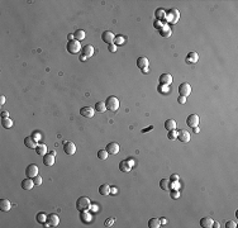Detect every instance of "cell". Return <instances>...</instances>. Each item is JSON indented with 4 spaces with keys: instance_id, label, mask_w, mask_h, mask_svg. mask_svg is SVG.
<instances>
[{
    "instance_id": "6da1fadb",
    "label": "cell",
    "mask_w": 238,
    "mask_h": 228,
    "mask_svg": "<svg viewBox=\"0 0 238 228\" xmlns=\"http://www.w3.org/2000/svg\"><path fill=\"white\" fill-rule=\"evenodd\" d=\"M91 208V201L89 198H86V196H81V198H79L77 201H76V209L77 211H89V209Z\"/></svg>"
},
{
    "instance_id": "7a4b0ae2",
    "label": "cell",
    "mask_w": 238,
    "mask_h": 228,
    "mask_svg": "<svg viewBox=\"0 0 238 228\" xmlns=\"http://www.w3.org/2000/svg\"><path fill=\"white\" fill-rule=\"evenodd\" d=\"M105 105H107V109H109L110 112H117V110L119 109V100L118 98L115 96H109L108 99L105 100Z\"/></svg>"
},
{
    "instance_id": "3957f363",
    "label": "cell",
    "mask_w": 238,
    "mask_h": 228,
    "mask_svg": "<svg viewBox=\"0 0 238 228\" xmlns=\"http://www.w3.org/2000/svg\"><path fill=\"white\" fill-rule=\"evenodd\" d=\"M67 51L72 55H76L81 51V43L76 41V39H72V41H69L67 43Z\"/></svg>"
},
{
    "instance_id": "277c9868",
    "label": "cell",
    "mask_w": 238,
    "mask_h": 228,
    "mask_svg": "<svg viewBox=\"0 0 238 228\" xmlns=\"http://www.w3.org/2000/svg\"><path fill=\"white\" fill-rule=\"evenodd\" d=\"M166 18H167V20L171 23V24H176V23H178V20H179V18H180L179 10L178 9H170L168 13L166 14Z\"/></svg>"
},
{
    "instance_id": "5b68a950",
    "label": "cell",
    "mask_w": 238,
    "mask_h": 228,
    "mask_svg": "<svg viewBox=\"0 0 238 228\" xmlns=\"http://www.w3.org/2000/svg\"><path fill=\"white\" fill-rule=\"evenodd\" d=\"M179 94L181 95V96H189L191 94V86H190V84H187V83H182L180 86H179Z\"/></svg>"
},
{
    "instance_id": "8992f818",
    "label": "cell",
    "mask_w": 238,
    "mask_h": 228,
    "mask_svg": "<svg viewBox=\"0 0 238 228\" xmlns=\"http://www.w3.org/2000/svg\"><path fill=\"white\" fill-rule=\"evenodd\" d=\"M114 34L110 32V30H105L104 33L101 34V39H103V42L104 43H107V45L109 46V45H112V43H114Z\"/></svg>"
},
{
    "instance_id": "52a82bcc",
    "label": "cell",
    "mask_w": 238,
    "mask_h": 228,
    "mask_svg": "<svg viewBox=\"0 0 238 228\" xmlns=\"http://www.w3.org/2000/svg\"><path fill=\"white\" fill-rule=\"evenodd\" d=\"M63 152L66 153V155H74V153L76 152V146H75V143L74 142H65V145H63Z\"/></svg>"
},
{
    "instance_id": "ba28073f",
    "label": "cell",
    "mask_w": 238,
    "mask_h": 228,
    "mask_svg": "<svg viewBox=\"0 0 238 228\" xmlns=\"http://www.w3.org/2000/svg\"><path fill=\"white\" fill-rule=\"evenodd\" d=\"M26 174H27V177H36L38 175V167H37V165H34V164H30V165H28V167H27V170H26Z\"/></svg>"
},
{
    "instance_id": "9c48e42d",
    "label": "cell",
    "mask_w": 238,
    "mask_h": 228,
    "mask_svg": "<svg viewBox=\"0 0 238 228\" xmlns=\"http://www.w3.org/2000/svg\"><path fill=\"white\" fill-rule=\"evenodd\" d=\"M58 223H60V218L57 214H50L47 217V223H46L47 227H56L58 226Z\"/></svg>"
},
{
    "instance_id": "30bf717a",
    "label": "cell",
    "mask_w": 238,
    "mask_h": 228,
    "mask_svg": "<svg viewBox=\"0 0 238 228\" xmlns=\"http://www.w3.org/2000/svg\"><path fill=\"white\" fill-rule=\"evenodd\" d=\"M105 150L108 151L109 155H117V153H119L120 147H119V145L117 142H110L109 145H107V148Z\"/></svg>"
},
{
    "instance_id": "8fae6325",
    "label": "cell",
    "mask_w": 238,
    "mask_h": 228,
    "mask_svg": "<svg viewBox=\"0 0 238 228\" xmlns=\"http://www.w3.org/2000/svg\"><path fill=\"white\" fill-rule=\"evenodd\" d=\"M186 124L189 126V127H198V124H199V115L198 114H190L187 117V119H186Z\"/></svg>"
},
{
    "instance_id": "7c38bea8",
    "label": "cell",
    "mask_w": 238,
    "mask_h": 228,
    "mask_svg": "<svg viewBox=\"0 0 238 228\" xmlns=\"http://www.w3.org/2000/svg\"><path fill=\"white\" fill-rule=\"evenodd\" d=\"M160 85H163V86H168L172 84V76L170 75V73H162L160 76Z\"/></svg>"
},
{
    "instance_id": "4fadbf2b",
    "label": "cell",
    "mask_w": 238,
    "mask_h": 228,
    "mask_svg": "<svg viewBox=\"0 0 238 228\" xmlns=\"http://www.w3.org/2000/svg\"><path fill=\"white\" fill-rule=\"evenodd\" d=\"M178 139H180L181 142H189L190 141V133H189L187 131H185V129H180V132H178Z\"/></svg>"
},
{
    "instance_id": "5bb4252c",
    "label": "cell",
    "mask_w": 238,
    "mask_h": 228,
    "mask_svg": "<svg viewBox=\"0 0 238 228\" xmlns=\"http://www.w3.org/2000/svg\"><path fill=\"white\" fill-rule=\"evenodd\" d=\"M132 166L133 165H131L129 160H123V161L119 162V170L122 172H129L132 170Z\"/></svg>"
},
{
    "instance_id": "9a60e30c",
    "label": "cell",
    "mask_w": 238,
    "mask_h": 228,
    "mask_svg": "<svg viewBox=\"0 0 238 228\" xmlns=\"http://www.w3.org/2000/svg\"><path fill=\"white\" fill-rule=\"evenodd\" d=\"M81 53H82V56H85L86 58H89V57H91V56L94 55V47L91 46V45L84 46V47L81 48Z\"/></svg>"
},
{
    "instance_id": "2e32d148",
    "label": "cell",
    "mask_w": 238,
    "mask_h": 228,
    "mask_svg": "<svg viewBox=\"0 0 238 228\" xmlns=\"http://www.w3.org/2000/svg\"><path fill=\"white\" fill-rule=\"evenodd\" d=\"M80 114L85 118H93L94 117V109L90 107H84L80 109Z\"/></svg>"
},
{
    "instance_id": "e0dca14e",
    "label": "cell",
    "mask_w": 238,
    "mask_h": 228,
    "mask_svg": "<svg viewBox=\"0 0 238 228\" xmlns=\"http://www.w3.org/2000/svg\"><path fill=\"white\" fill-rule=\"evenodd\" d=\"M198 60H199L198 53L196 52H190V53H187V56L185 58V62L189 64V65H190V64H196Z\"/></svg>"
},
{
    "instance_id": "ac0fdd59",
    "label": "cell",
    "mask_w": 238,
    "mask_h": 228,
    "mask_svg": "<svg viewBox=\"0 0 238 228\" xmlns=\"http://www.w3.org/2000/svg\"><path fill=\"white\" fill-rule=\"evenodd\" d=\"M24 145H26L28 148L36 150V147H37L38 142H37V141H36L33 137H26V138H24Z\"/></svg>"
},
{
    "instance_id": "d6986e66",
    "label": "cell",
    "mask_w": 238,
    "mask_h": 228,
    "mask_svg": "<svg viewBox=\"0 0 238 228\" xmlns=\"http://www.w3.org/2000/svg\"><path fill=\"white\" fill-rule=\"evenodd\" d=\"M33 186H34V181L32 180V177H26L22 181V188L24 190H30Z\"/></svg>"
},
{
    "instance_id": "ffe728a7",
    "label": "cell",
    "mask_w": 238,
    "mask_h": 228,
    "mask_svg": "<svg viewBox=\"0 0 238 228\" xmlns=\"http://www.w3.org/2000/svg\"><path fill=\"white\" fill-rule=\"evenodd\" d=\"M160 188L165 192H170L171 190V181L168 179H161L160 180Z\"/></svg>"
},
{
    "instance_id": "44dd1931",
    "label": "cell",
    "mask_w": 238,
    "mask_h": 228,
    "mask_svg": "<svg viewBox=\"0 0 238 228\" xmlns=\"http://www.w3.org/2000/svg\"><path fill=\"white\" fill-rule=\"evenodd\" d=\"M99 193H100L101 195H104V196L110 195V193H112L110 185H108V184H103V185H100V186H99Z\"/></svg>"
},
{
    "instance_id": "7402d4cb",
    "label": "cell",
    "mask_w": 238,
    "mask_h": 228,
    "mask_svg": "<svg viewBox=\"0 0 238 228\" xmlns=\"http://www.w3.org/2000/svg\"><path fill=\"white\" fill-rule=\"evenodd\" d=\"M213 223H214V220H213L210 217H204L200 219V226L204 227V228H210L213 227Z\"/></svg>"
},
{
    "instance_id": "603a6c76",
    "label": "cell",
    "mask_w": 238,
    "mask_h": 228,
    "mask_svg": "<svg viewBox=\"0 0 238 228\" xmlns=\"http://www.w3.org/2000/svg\"><path fill=\"white\" fill-rule=\"evenodd\" d=\"M10 208H11V203L8 199H2V200H0V211L8 212V211H10Z\"/></svg>"
},
{
    "instance_id": "cb8c5ba5",
    "label": "cell",
    "mask_w": 238,
    "mask_h": 228,
    "mask_svg": "<svg viewBox=\"0 0 238 228\" xmlns=\"http://www.w3.org/2000/svg\"><path fill=\"white\" fill-rule=\"evenodd\" d=\"M148 65H150V62H148V60H147V57H139L138 60H137V66L139 67V69H146V67H148Z\"/></svg>"
},
{
    "instance_id": "d4e9b609",
    "label": "cell",
    "mask_w": 238,
    "mask_h": 228,
    "mask_svg": "<svg viewBox=\"0 0 238 228\" xmlns=\"http://www.w3.org/2000/svg\"><path fill=\"white\" fill-rule=\"evenodd\" d=\"M43 164L46 166H52L54 164V156L51 155V153H50V155H47V153H46V155L43 156Z\"/></svg>"
},
{
    "instance_id": "484cf974",
    "label": "cell",
    "mask_w": 238,
    "mask_h": 228,
    "mask_svg": "<svg viewBox=\"0 0 238 228\" xmlns=\"http://www.w3.org/2000/svg\"><path fill=\"white\" fill-rule=\"evenodd\" d=\"M161 219H158V218H151L150 220H148V227L150 228H158V227H161Z\"/></svg>"
},
{
    "instance_id": "4316f807",
    "label": "cell",
    "mask_w": 238,
    "mask_h": 228,
    "mask_svg": "<svg viewBox=\"0 0 238 228\" xmlns=\"http://www.w3.org/2000/svg\"><path fill=\"white\" fill-rule=\"evenodd\" d=\"M36 151H37V155H42L45 156L47 153V146L43 143H38L37 147H36Z\"/></svg>"
},
{
    "instance_id": "83f0119b",
    "label": "cell",
    "mask_w": 238,
    "mask_h": 228,
    "mask_svg": "<svg viewBox=\"0 0 238 228\" xmlns=\"http://www.w3.org/2000/svg\"><path fill=\"white\" fill-rule=\"evenodd\" d=\"M85 37H86V34H85V32H84L82 29H77L76 32L74 33V39L79 41V42H80V41H82V39L85 38Z\"/></svg>"
},
{
    "instance_id": "f1b7e54d",
    "label": "cell",
    "mask_w": 238,
    "mask_h": 228,
    "mask_svg": "<svg viewBox=\"0 0 238 228\" xmlns=\"http://www.w3.org/2000/svg\"><path fill=\"white\" fill-rule=\"evenodd\" d=\"M95 110L99 113H104L107 110V105H105V102H97L95 104Z\"/></svg>"
},
{
    "instance_id": "f546056e",
    "label": "cell",
    "mask_w": 238,
    "mask_h": 228,
    "mask_svg": "<svg viewBox=\"0 0 238 228\" xmlns=\"http://www.w3.org/2000/svg\"><path fill=\"white\" fill-rule=\"evenodd\" d=\"M165 128H166L167 131H174L176 128V122L174 119H167L165 122Z\"/></svg>"
},
{
    "instance_id": "4dcf8cb0",
    "label": "cell",
    "mask_w": 238,
    "mask_h": 228,
    "mask_svg": "<svg viewBox=\"0 0 238 228\" xmlns=\"http://www.w3.org/2000/svg\"><path fill=\"white\" fill-rule=\"evenodd\" d=\"M2 126L4 127V128H11V127H13V120H11L10 118H9V117H8V118H3L2 119Z\"/></svg>"
},
{
    "instance_id": "1f68e13d",
    "label": "cell",
    "mask_w": 238,
    "mask_h": 228,
    "mask_svg": "<svg viewBox=\"0 0 238 228\" xmlns=\"http://www.w3.org/2000/svg\"><path fill=\"white\" fill-rule=\"evenodd\" d=\"M160 33H161L162 37H170L172 32H171V29H170L167 26H163V27L160 29Z\"/></svg>"
},
{
    "instance_id": "d6a6232c",
    "label": "cell",
    "mask_w": 238,
    "mask_h": 228,
    "mask_svg": "<svg viewBox=\"0 0 238 228\" xmlns=\"http://www.w3.org/2000/svg\"><path fill=\"white\" fill-rule=\"evenodd\" d=\"M108 151L107 150H99L97 151V157H99L100 160H107L108 158Z\"/></svg>"
},
{
    "instance_id": "836d02e7",
    "label": "cell",
    "mask_w": 238,
    "mask_h": 228,
    "mask_svg": "<svg viewBox=\"0 0 238 228\" xmlns=\"http://www.w3.org/2000/svg\"><path fill=\"white\" fill-rule=\"evenodd\" d=\"M47 217L48 215L45 214V213H38L37 214V220L39 222V223H45V222L47 220Z\"/></svg>"
},
{
    "instance_id": "e575fe53",
    "label": "cell",
    "mask_w": 238,
    "mask_h": 228,
    "mask_svg": "<svg viewBox=\"0 0 238 228\" xmlns=\"http://www.w3.org/2000/svg\"><path fill=\"white\" fill-rule=\"evenodd\" d=\"M156 17H157V19H163V18L166 17V13H165L163 9H157L156 10Z\"/></svg>"
},
{
    "instance_id": "d590c367",
    "label": "cell",
    "mask_w": 238,
    "mask_h": 228,
    "mask_svg": "<svg viewBox=\"0 0 238 228\" xmlns=\"http://www.w3.org/2000/svg\"><path fill=\"white\" fill-rule=\"evenodd\" d=\"M167 137H168V139H176L178 138V132L175 131H168V134H167Z\"/></svg>"
},
{
    "instance_id": "8d00e7d4",
    "label": "cell",
    "mask_w": 238,
    "mask_h": 228,
    "mask_svg": "<svg viewBox=\"0 0 238 228\" xmlns=\"http://www.w3.org/2000/svg\"><path fill=\"white\" fill-rule=\"evenodd\" d=\"M81 218H82V220H84V222H89V220L91 219V217H90V214H89V213H86V211H82V214H81Z\"/></svg>"
},
{
    "instance_id": "74e56055",
    "label": "cell",
    "mask_w": 238,
    "mask_h": 228,
    "mask_svg": "<svg viewBox=\"0 0 238 228\" xmlns=\"http://www.w3.org/2000/svg\"><path fill=\"white\" fill-rule=\"evenodd\" d=\"M33 181H34V185H37V186H39V185H42V177L39 176V175H37L36 177H33Z\"/></svg>"
},
{
    "instance_id": "f35d334b",
    "label": "cell",
    "mask_w": 238,
    "mask_h": 228,
    "mask_svg": "<svg viewBox=\"0 0 238 228\" xmlns=\"http://www.w3.org/2000/svg\"><path fill=\"white\" fill-rule=\"evenodd\" d=\"M225 227H227V228H236L237 227V223H236L234 220H228L227 223H225Z\"/></svg>"
},
{
    "instance_id": "ab89813d",
    "label": "cell",
    "mask_w": 238,
    "mask_h": 228,
    "mask_svg": "<svg viewBox=\"0 0 238 228\" xmlns=\"http://www.w3.org/2000/svg\"><path fill=\"white\" fill-rule=\"evenodd\" d=\"M114 41H115V43H114V45L115 46H117V45H123V38H122V37H117V38H114Z\"/></svg>"
},
{
    "instance_id": "60d3db41",
    "label": "cell",
    "mask_w": 238,
    "mask_h": 228,
    "mask_svg": "<svg viewBox=\"0 0 238 228\" xmlns=\"http://www.w3.org/2000/svg\"><path fill=\"white\" fill-rule=\"evenodd\" d=\"M108 50H109V52H115L117 51V46H115L114 43H112V45L108 46Z\"/></svg>"
},
{
    "instance_id": "b9f144b4",
    "label": "cell",
    "mask_w": 238,
    "mask_h": 228,
    "mask_svg": "<svg viewBox=\"0 0 238 228\" xmlns=\"http://www.w3.org/2000/svg\"><path fill=\"white\" fill-rule=\"evenodd\" d=\"M178 102H179L180 104H185V103H186V98H185V96H181V95H180V96L178 98Z\"/></svg>"
},
{
    "instance_id": "7bdbcfd3",
    "label": "cell",
    "mask_w": 238,
    "mask_h": 228,
    "mask_svg": "<svg viewBox=\"0 0 238 228\" xmlns=\"http://www.w3.org/2000/svg\"><path fill=\"white\" fill-rule=\"evenodd\" d=\"M32 137H33L36 141H37V139H39V138H41V133H39V132H34Z\"/></svg>"
},
{
    "instance_id": "ee69618b",
    "label": "cell",
    "mask_w": 238,
    "mask_h": 228,
    "mask_svg": "<svg viewBox=\"0 0 238 228\" xmlns=\"http://www.w3.org/2000/svg\"><path fill=\"white\" fill-rule=\"evenodd\" d=\"M4 104H5V96L0 95V105H4Z\"/></svg>"
},
{
    "instance_id": "f6af8a7d",
    "label": "cell",
    "mask_w": 238,
    "mask_h": 228,
    "mask_svg": "<svg viewBox=\"0 0 238 228\" xmlns=\"http://www.w3.org/2000/svg\"><path fill=\"white\" fill-rule=\"evenodd\" d=\"M151 129H153V126H150V127H147V128H144L143 131H142V133H146V132H148V131H151Z\"/></svg>"
},
{
    "instance_id": "bcb514c9",
    "label": "cell",
    "mask_w": 238,
    "mask_h": 228,
    "mask_svg": "<svg viewBox=\"0 0 238 228\" xmlns=\"http://www.w3.org/2000/svg\"><path fill=\"white\" fill-rule=\"evenodd\" d=\"M2 117H3V118H8V117H9V112H2Z\"/></svg>"
},
{
    "instance_id": "7dc6e473",
    "label": "cell",
    "mask_w": 238,
    "mask_h": 228,
    "mask_svg": "<svg viewBox=\"0 0 238 228\" xmlns=\"http://www.w3.org/2000/svg\"><path fill=\"white\" fill-rule=\"evenodd\" d=\"M178 196H179V194L176 193V192H174V193H172V198H178Z\"/></svg>"
},
{
    "instance_id": "c3c4849f",
    "label": "cell",
    "mask_w": 238,
    "mask_h": 228,
    "mask_svg": "<svg viewBox=\"0 0 238 228\" xmlns=\"http://www.w3.org/2000/svg\"><path fill=\"white\" fill-rule=\"evenodd\" d=\"M142 71H143V73H147V72H148V67H146V69H142Z\"/></svg>"
},
{
    "instance_id": "681fc988",
    "label": "cell",
    "mask_w": 238,
    "mask_h": 228,
    "mask_svg": "<svg viewBox=\"0 0 238 228\" xmlns=\"http://www.w3.org/2000/svg\"><path fill=\"white\" fill-rule=\"evenodd\" d=\"M194 132L198 133V132H199V128H198V127H194Z\"/></svg>"
},
{
    "instance_id": "f907efd6",
    "label": "cell",
    "mask_w": 238,
    "mask_h": 228,
    "mask_svg": "<svg viewBox=\"0 0 238 228\" xmlns=\"http://www.w3.org/2000/svg\"><path fill=\"white\" fill-rule=\"evenodd\" d=\"M80 60H81V61H85V60H86V57L82 56V55H81V56H80Z\"/></svg>"
},
{
    "instance_id": "816d5d0a",
    "label": "cell",
    "mask_w": 238,
    "mask_h": 228,
    "mask_svg": "<svg viewBox=\"0 0 238 228\" xmlns=\"http://www.w3.org/2000/svg\"><path fill=\"white\" fill-rule=\"evenodd\" d=\"M174 188L178 189V188H179V184H178V183H175V184H174Z\"/></svg>"
},
{
    "instance_id": "f5cc1de1",
    "label": "cell",
    "mask_w": 238,
    "mask_h": 228,
    "mask_svg": "<svg viewBox=\"0 0 238 228\" xmlns=\"http://www.w3.org/2000/svg\"><path fill=\"white\" fill-rule=\"evenodd\" d=\"M172 180H178V175H174L172 176Z\"/></svg>"
},
{
    "instance_id": "db71d44e",
    "label": "cell",
    "mask_w": 238,
    "mask_h": 228,
    "mask_svg": "<svg viewBox=\"0 0 238 228\" xmlns=\"http://www.w3.org/2000/svg\"><path fill=\"white\" fill-rule=\"evenodd\" d=\"M161 223H162V224H165V223H166V219H163V218H162V219H161Z\"/></svg>"
}]
</instances>
